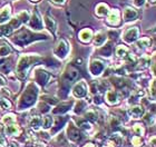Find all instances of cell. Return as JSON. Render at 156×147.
Instances as JSON below:
<instances>
[{"mask_svg": "<svg viewBox=\"0 0 156 147\" xmlns=\"http://www.w3.org/2000/svg\"><path fill=\"white\" fill-rule=\"evenodd\" d=\"M36 98H37V88L34 85H30L20 99L19 108H27V107L31 106L36 102Z\"/></svg>", "mask_w": 156, "mask_h": 147, "instance_id": "cell-1", "label": "cell"}, {"mask_svg": "<svg viewBox=\"0 0 156 147\" xmlns=\"http://www.w3.org/2000/svg\"><path fill=\"white\" fill-rule=\"evenodd\" d=\"M41 37H44V36H36V35L30 33L28 30L22 29V30H20L18 33H16V35L13 36V41L19 46H24V45H27V44L31 42L32 40L41 39Z\"/></svg>", "mask_w": 156, "mask_h": 147, "instance_id": "cell-2", "label": "cell"}, {"mask_svg": "<svg viewBox=\"0 0 156 147\" xmlns=\"http://www.w3.org/2000/svg\"><path fill=\"white\" fill-rule=\"evenodd\" d=\"M67 52H68V45H67V42L64 39H62L58 42L57 47L55 48V54H56L58 57L64 58L67 55Z\"/></svg>", "mask_w": 156, "mask_h": 147, "instance_id": "cell-3", "label": "cell"}, {"mask_svg": "<svg viewBox=\"0 0 156 147\" xmlns=\"http://www.w3.org/2000/svg\"><path fill=\"white\" fill-rule=\"evenodd\" d=\"M138 33H139V30H138L137 27H133V28L128 29L127 31L125 32L124 40L127 41V42H133V41H135L137 39Z\"/></svg>", "mask_w": 156, "mask_h": 147, "instance_id": "cell-4", "label": "cell"}, {"mask_svg": "<svg viewBox=\"0 0 156 147\" xmlns=\"http://www.w3.org/2000/svg\"><path fill=\"white\" fill-rule=\"evenodd\" d=\"M107 22L112 26H117L120 22V16H119V11L117 9H114L109 13V16L107 18Z\"/></svg>", "mask_w": 156, "mask_h": 147, "instance_id": "cell-5", "label": "cell"}, {"mask_svg": "<svg viewBox=\"0 0 156 147\" xmlns=\"http://www.w3.org/2000/svg\"><path fill=\"white\" fill-rule=\"evenodd\" d=\"M89 70L93 75H99L104 70V64L99 60H94L89 66Z\"/></svg>", "mask_w": 156, "mask_h": 147, "instance_id": "cell-6", "label": "cell"}, {"mask_svg": "<svg viewBox=\"0 0 156 147\" xmlns=\"http://www.w3.org/2000/svg\"><path fill=\"white\" fill-rule=\"evenodd\" d=\"M138 13L132 7H127L125 8L124 10V19L125 21H132V20H135L137 18Z\"/></svg>", "mask_w": 156, "mask_h": 147, "instance_id": "cell-7", "label": "cell"}, {"mask_svg": "<svg viewBox=\"0 0 156 147\" xmlns=\"http://www.w3.org/2000/svg\"><path fill=\"white\" fill-rule=\"evenodd\" d=\"M29 25H30V27L34 28V29H41V28H43V20L40 19L38 13H35L32 15Z\"/></svg>", "mask_w": 156, "mask_h": 147, "instance_id": "cell-8", "label": "cell"}, {"mask_svg": "<svg viewBox=\"0 0 156 147\" xmlns=\"http://www.w3.org/2000/svg\"><path fill=\"white\" fill-rule=\"evenodd\" d=\"M86 85L85 83H79L78 85H76L75 88H74V95L76 97H78V98H81V97H84L86 95Z\"/></svg>", "mask_w": 156, "mask_h": 147, "instance_id": "cell-9", "label": "cell"}, {"mask_svg": "<svg viewBox=\"0 0 156 147\" xmlns=\"http://www.w3.org/2000/svg\"><path fill=\"white\" fill-rule=\"evenodd\" d=\"M49 74L47 72V71H44V70H38L37 71V75H36V79H37V82L40 85H46L47 82H48V79H49Z\"/></svg>", "mask_w": 156, "mask_h": 147, "instance_id": "cell-10", "label": "cell"}, {"mask_svg": "<svg viewBox=\"0 0 156 147\" xmlns=\"http://www.w3.org/2000/svg\"><path fill=\"white\" fill-rule=\"evenodd\" d=\"M68 136L71 141H79L80 139V133L79 130L74 126H70L68 128Z\"/></svg>", "mask_w": 156, "mask_h": 147, "instance_id": "cell-11", "label": "cell"}, {"mask_svg": "<svg viewBox=\"0 0 156 147\" xmlns=\"http://www.w3.org/2000/svg\"><path fill=\"white\" fill-rule=\"evenodd\" d=\"M92 37H93V31L90 29H84L79 33V39L83 42H88L92 39Z\"/></svg>", "mask_w": 156, "mask_h": 147, "instance_id": "cell-12", "label": "cell"}, {"mask_svg": "<svg viewBox=\"0 0 156 147\" xmlns=\"http://www.w3.org/2000/svg\"><path fill=\"white\" fill-rule=\"evenodd\" d=\"M10 13H11V10H10V7L9 6L5 7L2 10H0V24L5 22L6 20L10 18Z\"/></svg>", "mask_w": 156, "mask_h": 147, "instance_id": "cell-13", "label": "cell"}, {"mask_svg": "<svg viewBox=\"0 0 156 147\" xmlns=\"http://www.w3.org/2000/svg\"><path fill=\"white\" fill-rule=\"evenodd\" d=\"M106 33L103 31L98 32L97 35H96V37H95V45L96 46H101L105 41H106Z\"/></svg>", "mask_w": 156, "mask_h": 147, "instance_id": "cell-14", "label": "cell"}, {"mask_svg": "<svg viewBox=\"0 0 156 147\" xmlns=\"http://www.w3.org/2000/svg\"><path fill=\"white\" fill-rule=\"evenodd\" d=\"M70 106H71V102H65V104H60L57 108L54 109V113L55 114H62V113H65V111H67L69 108H70Z\"/></svg>", "mask_w": 156, "mask_h": 147, "instance_id": "cell-15", "label": "cell"}, {"mask_svg": "<svg viewBox=\"0 0 156 147\" xmlns=\"http://www.w3.org/2000/svg\"><path fill=\"white\" fill-rule=\"evenodd\" d=\"M107 13H108V7H107L105 3H99V5L97 6V8H96V13H97L99 17L105 16Z\"/></svg>", "mask_w": 156, "mask_h": 147, "instance_id": "cell-16", "label": "cell"}, {"mask_svg": "<svg viewBox=\"0 0 156 147\" xmlns=\"http://www.w3.org/2000/svg\"><path fill=\"white\" fill-rule=\"evenodd\" d=\"M143 114H144V109L142 108V107H139V106L133 107V108L131 109V115L133 116L134 118H138V117H141Z\"/></svg>", "mask_w": 156, "mask_h": 147, "instance_id": "cell-17", "label": "cell"}, {"mask_svg": "<svg viewBox=\"0 0 156 147\" xmlns=\"http://www.w3.org/2000/svg\"><path fill=\"white\" fill-rule=\"evenodd\" d=\"M106 99L109 104H116L117 102V95L114 91H107Z\"/></svg>", "mask_w": 156, "mask_h": 147, "instance_id": "cell-18", "label": "cell"}, {"mask_svg": "<svg viewBox=\"0 0 156 147\" xmlns=\"http://www.w3.org/2000/svg\"><path fill=\"white\" fill-rule=\"evenodd\" d=\"M45 22H46V25H47V28H48L49 30H51V31H54V30H55L56 24H55V21L51 19L50 17L46 16V17H45Z\"/></svg>", "mask_w": 156, "mask_h": 147, "instance_id": "cell-19", "label": "cell"}, {"mask_svg": "<svg viewBox=\"0 0 156 147\" xmlns=\"http://www.w3.org/2000/svg\"><path fill=\"white\" fill-rule=\"evenodd\" d=\"M11 52V49L8 45L0 46V56H8Z\"/></svg>", "mask_w": 156, "mask_h": 147, "instance_id": "cell-20", "label": "cell"}, {"mask_svg": "<svg viewBox=\"0 0 156 147\" xmlns=\"http://www.w3.org/2000/svg\"><path fill=\"white\" fill-rule=\"evenodd\" d=\"M85 108H86V102H84V100H79L78 104H77V106H76L75 111L77 113V114H80Z\"/></svg>", "mask_w": 156, "mask_h": 147, "instance_id": "cell-21", "label": "cell"}, {"mask_svg": "<svg viewBox=\"0 0 156 147\" xmlns=\"http://www.w3.org/2000/svg\"><path fill=\"white\" fill-rule=\"evenodd\" d=\"M150 38H141V40H138L137 42V46L138 47H147V46H150Z\"/></svg>", "mask_w": 156, "mask_h": 147, "instance_id": "cell-22", "label": "cell"}, {"mask_svg": "<svg viewBox=\"0 0 156 147\" xmlns=\"http://www.w3.org/2000/svg\"><path fill=\"white\" fill-rule=\"evenodd\" d=\"M116 54L118 55L119 57L125 56V55L127 54V48H126V47H124V46H119L118 48H117V50H116Z\"/></svg>", "mask_w": 156, "mask_h": 147, "instance_id": "cell-23", "label": "cell"}, {"mask_svg": "<svg viewBox=\"0 0 156 147\" xmlns=\"http://www.w3.org/2000/svg\"><path fill=\"white\" fill-rule=\"evenodd\" d=\"M43 123H44L45 128H49L51 126V124H52V118L50 116H46L44 118V121H43Z\"/></svg>", "mask_w": 156, "mask_h": 147, "instance_id": "cell-24", "label": "cell"}, {"mask_svg": "<svg viewBox=\"0 0 156 147\" xmlns=\"http://www.w3.org/2000/svg\"><path fill=\"white\" fill-rule=\"evenodd\" d=\"M17 127L15 126V125H10V126H8L6 129V133L8 135H13V134H16L17 133Z\"/></svg>", "mask_w": 156, "mask_h": 147, "instance_id": "cell-25", "label": "cell"}, {"mask_svg": "<svg viewBox=\"0 0 156 147\" xmlns=\"http://www.w3.org/2000/svg\"><path fill=\"white\" fill-rule=\"evenodd\" d=\"M100 52L104 54V56H109V55L112 54V47H111V45L105 46V48H103V49L100 50Z\"/></svg>", "mask_w": 156, "mask_h": 147, "instance_id": "cell-26", "label": "cell"}, {"mask_svg": "<svg viewBox=\"0 0 156 147\" xmlns=\"http://www.w3.org/2000/svg\"><path fill=\"white\" fill-rule=\"evenodd\" d=\"M66 122V118H62V117H58V119H57V124H56V128L54 129V130H57L58 128H62V125L65 124Z\"/></svg>", "mask_w": 156, "mask_h": 147, "instance_id": "cell-27", "label": "cell"}, {"mask_svg": "<svg viewBox=\"0 0 156 147\" xmlns=\"http://www.w3.org/2000/svg\"><path fill=\"white\" fill-rule=\"evenodd\" d=\"M40 124H41V119L39 118V117H35L32 121H31V126L35 128H37L40 126Z\"/></svg>", "mask_w": 156, "mask_h": 147, "instance_id": "cell-28", "label": "cell"}, {"mask_svg": "<svg viewBox=\"0 0 156 147\" xmlns=\"http://www.w3.org/2000/svg\"><path fill=\"white\" fill-rule=\"evenodd\" d=\"M96 114L94 113V111H88L87 114H86V119H89V121H96Z\"/></svg>", "mask_w": 156, "mask_h": 147, "instance_id": "cell-29", "label": "cell"}, {"mask_svg": "<svg viewBox=\"0 0 156 147\" xmlns=\"http://www.w3.org/2000/svg\"><path fill=\"white\" fill-rule=\"evenodd\" d=\"M0 104H1V106H2L3 108H10V106H11V104L8 102L7 99H2V100L0 102Z\"/></svg>", "mask_w": 156, "mask_h": 147, "instance_id": "cell-30", "label": "cell"}, {"mask_svg": "<svg viewBox=\"0 0 156 147\" xmlns=\"http://www.w3.org/2000/svg\"><path fill=\"white\" fill-rule=\"evenodd\" d=\"M134 3H135L137 7H141V6H143L144 5V0H135V1H134Z\"/></svg>", "mask_w": 156, "mask_h": 147, "instance_id": "cell-31", "label": "cell"}, {"mask_svg": "<svg viewBox=\"0 0 156 147\" xmlns=\"http://www.w3.org/2000/svg\"><path fill=\"white\" fill-rule=\"evenodd\" d=\"M66 0H52V2H55V3H64Z\"/></svg>", "mask_w": 156, "mask_h": 147, "instance_id": "cell-32", "label": "cell"}, {"mask_svg": "<svg viewBox=\"0 0 156 147\" xmlns=\"http://www.w3.org/2000/svg\"><path fill=\"white\" fill-rule=\"evenodd\" d=\"M81 127H83V128H89V124H86V123H81Z\"/></svg>", "mask_w": 156, "mask_h": 147, "instance_id": "cell-33", "label": "cell"}, {"mask_svg": "<svg viewBox=\"0 0 156 147\" xmlns=\"http://www.w3.org/2000/svg\"><path fill=\"white\" fill-rule=\"evenodd\" d=\"M81 61H83L81 58H77L76 59V65H81Z\"/></svg>", "mask_w": 156, "mask_h": 147, "instance_id": "cell-34", "label": "cell"}, {"mask_svg": "<svg viewBox=\"0 0 156 147\" xmlns=\"http://www.w3.org/2000/svg\"><path fill=\"white\" fill-rule=\"evenodd\" d=\"M148 1H150V2H153V3L155 2V0H148Z\"/></svg>", "mask_w": 156, "mask_h": 147, "instance_id": "cell-35", "label": "cell"}, {"mask_svg": "<svg viewBox=\"0 0 156 147\" xmlns=\"http://www.w3.org/2000/svg\"><path fill=\"white\" fill-rule=\"evenodd\" d=\"M34 1H37V0H34Z\"/></svg>", "mask_w": 156, "mask_h": 147, "instance_id": "cell-36", "label": "cell"}]
</instances>
